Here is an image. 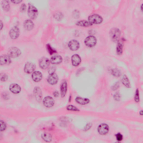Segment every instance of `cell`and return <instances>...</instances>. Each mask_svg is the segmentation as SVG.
<instances>
[{
    "mask_svg": "<svg viewBox=\"0 0 143 143\" xmlns=\"http://www.w3.org/2000/svg\"><path fill=\"white\" fill-rule=\"evenodd\" d=\"M42 137L44 141L50 142L52 141V136L49 133H44L42 135Z\"/></svg>",
    "mask_w": 143,
    "mask_h": 143,
    "instance_id": "25",
    "label": "cell"
},
{
    "mask_svg": "<svg viewBox=\"0 0 143 143\" xmlns=\"http://www.w3.org/2000/svg\"><path fill=\"white\" fill-rule=\"evenodd\" d=\"M33 80L36 82H39L42 79L43 75L42 73L39 71L34 72L32 76Z\"/></svg>",
    "mask_w": 143,
    "mask_h": 143,
    "instance_id": "17",
    "label": "cell"
},
{
    "mask_svg": "<svg viewBox=\"0 0 143 143\" xmlns=\"http://www.w3.org/2000/svg\"><path fill=\"white\" fill-rule=\"evenodd\" d=\"M76 102L81 105H85L90 102V100L87 98H83L78 97L75 98Z\"/></svg>",
    "mask_w": 143,
    "mask_h": 143,
    "instance_id": "20",
    "label": "cell"
},
{
    "mask_svg": "<svg viewBox=\"0 0 143 143\" xmlns=\"http://www.w3.org/2000/svg\"><path fill=\"white\" fill-rule=\"evenodd\" d=\"M110 72L111 74L116 77H119L121 75V72L118 69H111Z\"/></svg>",
    "mask_w": 143,
    "mask_h": 143,
    "instance_id": "27",
    "label": "cell"
},
{
    "mask_svg": "<svg viewBox=\"0 0 143 143\" xmlns=\"http://www.w3.org/2000/svg\"><path fill=\"white\" fill-rule=\"evenodd\" d=\"M66 109L70 111H75V112L79 111V109L77 107L73 105H69L66 107Z\"/></svg>",
    "mask_w": 143,
    "mask_h": 143,
    "instance_id": "29",
    "label": "cell"
},
{
    "mask_svg": "<svg viewBox=\"0 0 143 143\" xmlns=\"http://www.w3.org/2000/svg\"><path fill=\"white\" fill-rule=\"evenodd\" d=\"M63 60L62 57L59 55H56L53 56L51 58L50 62L52 64L57 65L61 63Z\"/></svg>",
    "mask_w": 143,
    "mask_h": 143,
    "instance_id": "16",
    "label": "cell"
},
{
    "mask_svg": "<svg viewBox=\"0 0 143 143\" xmlns=\"http://www.w3.org/2000/svg\"><path fill=\"white\" fill-rule=\"evenodd\" d=\"M22 1H18V0H17V1H12L11 2L12 3H14V4H18V3H20Z\"/></svg>",
    "mask_w": 143,
    "mask_h": 143,
    "instance_id": "39",
    "label": "cell"
},
{
    "mask_svg": "<svg viewBox=\"0 0 143 143\" xmlns=\"http://www.w3.org/2000/svg\"><path fill=\"white\" fill-rule=\"evenodd\" d=\"M36 66L33 63L28 62L25 64L24 71L27 74H31L36 69Z\"/></svg>",
    "mask_w": 143,
    "mask_h": 143,
    "instance_id": "12",
    "label": "cell"
},
{
    "mask_svg": "<svg viewBox=\"0 0 143 143\" xmlns=\"http://www.w3.org/2000/svg\"><path fill=\"white\" fill-rule=\"evenodd\" d=\"M44 106L47 108L53 107L55 104V100L52 97L49 96L46 97L43 100Z\"/></svg>",
    "mask_w": 143,
    "mask_h": 143,
    "instance_id": "8",
    "label": "cell"
},
{
    "mask_svg": "<svg viewBox=\"0 0 143 143\" xmlns=\"http://www.w3.org/2000/svg\"><path fill=\"white\" fill-rule=\"evenodd\" d=\"M54 16L55 18L58 20H61L62 17V14L61 12H58L56 13L55 14Z\"/></svg>",
    "mask_w": 143,
    "mask_h": 143,
    "instance_id": "34",
    "label": "cell"
},
{
    "mask_svg": "<svg viewBox=\"0 0 143 143\" xmlns=\"http://www.w3.org/2000/svg\"><path fill=\"white\" fill-rule=\"evenodd\" d=\"M120 35V31L118 28H113L110 31V35L111 37L114 42H117L118 41Z\"/></svg>",
    "mask_w": 143,
    "mask_h": 143,
    "instance_id": "5",
    "label": "cell"
},
{
    "mask_svg": "<svg viewBox=\"0 0 143 143\" xmlns=\"http://www.w3.org/2000/svg\"><path fill=\"white\" fill-rule=\"evenodd\" d=\"M88 20L92 24H99L102 23L103 19L99 15L93 14L89 16Z\"/></svg>",
    "mask_w": 143,
    "mask_h": 143,
    "instance_id": "2",
    "label": "cell"
},
{
    "mask_svg": "<svg viewBox=\"0 0 143 143\" xmlns=\"http://www.w3.org/2000/svg\"><path fill=\"white\" fill-rule=\"evenodd\" d=\"M3 23L1 20V30L3 27Z\"/></svg>",
    "mask_w": 143,
    "mask_h": 143,
    "instance_id": "41",
    "label": "cell"
},
{
    "mask_svg": "<svg viewBox=\"0 0 143 143\" xmlns=\"http://www.w3.org/2000/svg\"><path fill=\"white\" fill-rule=\"evenodd\" d=\"M20 30L17 26L12 27L9 32V35L11 39H15L18 38L20 35Z\"/></svg>",
    "mask_w": 143,
    "mask_h": 143,
    "instance_id": "11",
    "label": "cell"
},
{
    "mask_svg": "<svg viewBox=\"0 0 143 143\" xmlns=\"http://www.w3.org/2000/svg\"><path fill=\"white\" fill-rule=\"evenodd\" d=\"M46 48L49 53L51 55H52L57 52L56 50L53 49L49 44H47Z\"/></svg>",
    "mask_w": 143,
    "mask_h": 143,
    "instance_id": "28",
    "label": "cell"
},
{
    "mask_svg": "<svg viewBox=\"0 0 143 143\" xmlns=\"http://www.w3.org/2000/svg\"><path fill=\"white\" fill-rule=\"evenodd\" d=\"M68 84L67 81H63L60 85V94L62 98L64 97L67 93L68 91Z\"/></svg>",
    "mask_w": 143,
    "mask_h": 143,
    "instance_id": "10",
    "label": "cell"
},
{
    "mask_svg": "<svg viewBox=\"0 0 143 143\" xmlns=\"http://www.w3.org/2000/svg\"><path fill=\"white\" fill-rule=\"evenodd\" d=\"M116 138L118 141H121L123 139V136L122 135L119 133L117 135Z\"/></svg>",
    "mask_w": 143,
    "mask_h": 143,
    "instance_id": "36",
    "label": "cell"
},
{
    "mask_svg": "<svg viewBox=\"0 0 143 143\" xmlns=\"http://www.w3.org/2000/svg\"><path fill=\"white\" fill-rule=\"evenodd\" d=\"M71 63L72 65L77 67L81 64L82 60L81 57L78 54H74L71 57Z\"/></svg>",
    "mask_w": 143,
    "mask_h": 143,
    "instance_id": "9",
    "label": "cell"
},
{
    "mask_svg": "<svg viewBox=\"0 0 143 143\" xmlns=\"http://www.w3.org/2000/svg\"><path fill=\"white\" fill-rule=\"evenodd\" d=\"M56 68L55 66H52L49 68L48 72L49 75L55 73Z\"/></svg>",
    "mask_w": 143,
    "mask_h": 143,
    "instance_id": "30",
    "label": "cell"
},
{
    "mask_svg": "<svg viewBox=\"0 0 143 143\" xmlns=\"http://www.w3.org/2000/svg\"><path fill=\"white\" fill-rule=\"evenodd\" d=\"M68 45L69 49L74 51L78 50L80 47V43L78 41L75 40L70 41Z\"/></svg>",
    "mask_w": 143,
    "mask_h": 143,
    "instance_id": "6",
    "label": "cell"
},
{
    "mask_svg": "<svg viewBox=\"0 0 143 143\" xmlns=\"http://www.w3.org/2000/svg\"><path fill=\"white\" fill-rule=\"evenodd\" d=\"M59 92L57 91H54L53 93V96L56 98L58 97L59 96Z\"/></svg>",
    "mask_w": 143,
    "mask_h": 143,
    "instance_id": "37",
    "label": "cell"
},
{
    "mask_svg": "<svg viewBox=\"0 0 143 143\" xmlns=\"http://www.w3.org/2000/svg\"><path fill=\"white\" fill-rule=\"evenodd\" d=\"M27 7L26 4L24 3L22 4L20 7V11L21 12H23L26 10Z\"/></svg>",
    "mask_w": 143,
    "mask_h": 143,
    "instance_id": "35",
    "label": "cell"
},
{
    "mask_svg": "<svg viewBox=\"0 0 143 143\" xmlns=\"http://www.w3.org/2000/svg\"><path fill=\"white\" fill-rule=\"evenodd\" d=\"M85 45L89 47H94L97 43V39L96 37L93 36H90L85 38L84 41Z\"/></svg>",
    "mask_w": 143,
    "mask_h": 143,
    "instance_id": "3",
    "label": "cell"
},
{
    "mask_svg": "<svg viewBox=\"0 0 143 143\" xmlns=\"http://www.w3.org/2000/svg\"><path fill=\"white\" fill-rule=\"evenodd\" d=\"M123 46L122 43L119 41L117 43L116 47V52L117 55H120L123 52Z\"/></svg>",
    "mask_w": 143,
    "mask_h": 143,
    "instance_id": "23",
    "label": "cell"
},
{
    "mask_svg": "<svg viewBox=\"0 0 143 143\" xmlns=\"http://www.w3.org/2000/svg\"><path fill=\"white\" fill-rule=\"evenodd\" d=\"M76 25L78 26L83 27H88L91 26L93 25L88 21L82 20L77 22Z\"/></svg>",
    "mask_w": 143,
    "mask_h": 143,
    "instance_id": "22",
    "label": "cell"
},
{
    "mask_svg": "<svg viewBox=\"0 0 143 143\" xmlns=\"http://www.w3.org/2000/svg\"><path fill=\"white\" fill-rule=\"evenodd\" d=\"M2 7L4 10L8 11L10 9V4L8 1H3L1 3Z\"/></svg>",
    "mask_w": 143,
    "mask_h": 143,
    "instance_id": "26",
    "label": "cell"
},
{
    "mask_svg": "<svg viewBox=\"0 0 143 143\" xmlns=\"http://www.w3.org/2000/svg\"><path fill=\"white\" fill-rule=\"evenodd\" d=\"M135 100L136 102H139V91L138 89L136 90L135 95Z\"/></svg>",
    "mask_w": 143,
    "mask_h": 143,
    "instance_id": "32",
    "label": "cell"
},
{
    "mask_svg": "<svg viewBox=\"0 0 143 143\" xmlns=\"http://www.w3.org/2000/svg\"><path fill=\"white\" fill-rule=\"evenodd\" d=\"M21 54V50L16 47H11L8 51V55L12 58H17L20 56Z\"/></svg>",
    "mask_w": 143,
    "mask_h": 143,
    "instance_id": "4",
    "label": "cell"
},
{
    "mask_svg": "<svg viewBox=\"0 0 143 143\" xmlns=\"http://www.w3.org/2000/svg\"><path fill=\"white\" fill-rule=\"evenodd\" d=\"M72 99V96L71 95H70L69 97V102H71V101Z\"/></svg>",
    "mask_w": 143,
    "mask_h": 143,
    "instance_id": "42",
    "label": "cell"
},
{
    "mask_svg": "<svg viewBox=\"0 0 143 143\" xmlns=\"http://www.w3.org/2000/svg\"><path fill=\"white\" fill-rule=\"evenodd\" d=\"M9 89L14 94H18L20 93L21 91V88L20 86L16 84H11Z\"/></svg>",
    "mask_w": 143,
    "mask_h": 143,
    "instance_id": "19",
    "label": "cell"
},
{
    "mask_svg": "<svg viewBox=\"0 0 143 143\" xmlns=\"http://www.w3.org/2000/svg\"><path fill=\"white\" fill-rule=\"evenodd\" d=\"M84 69L83 68H82V69L81 68L79 69L77 71V73H76V74H79V73L80 72H81V71H83Z\"/></svg>",
    "mask_w": 143,
    "mask_h": 143,
    "instance_id": "40",
    "label": "cell"
},
{
    "mask_svg": "<svg viewBox=\"0 0 143 143\" xmlns=\"http://www.w3.org/2000/svg\"><path fill=\"white\" fill-rule=\"evenodd\" d=\"M122 82L123 84L127 88H130L131 87V84L129 79L127 76L124 75L122 79Z\"/></svg>",
    "mask_w": 143,
    "mask_h": 143,
    "instance_id": "24",
    "label": "cell"
},
{
    "mask_svg": "<svg viewBox=\"0 0 143 143\" xmlns=\"http://www.w3.org/2000/svg\"><path fill=\"white\" fill-rule=\"evenodd\" d=\"M33 92L36 100L39 101H41L42 99V93L40 88L39 87L35 88L34 89Z\"/></svg>",
    "mask_w": 143,
    "mask_h": 143,
    "instance_id": "15",
    "label": "cell"
},
{
    "mask_svg": "<svg viewBox=\"0 0 143 143\" xmlns=\"http://www.w3.org/2000/svg\"><path fill=\"white\" fill-rule=\"evenodd\" d=\"M50 62V61L48 58L43 57L39 60L40 67L43 69H46L49 68Z\"/></svg>",
    "mask_w": 143,
    "mask_h": 143,
    "instance_id": "7",
    "label": "cell"
},
{
    "mask_svg": "<svg viewBox=\"0 0 143 143\" xmlns=\"http://www.w3.org/2000/svg\"><path fill=\"white\" fill-rule=\"evenodd\" d=\"M141 7L142 8H141V9H142V6H141Z\"/></svg>",
    "mask_w": 143,
    "mask_h": 143,
    "instance_id": "43",
    "label": "cell"
},
{
    "mask_svg": "<svg viewBox=\"0 0 143 143\" xmlns=\"http://www.w3.org/2000/svg\"><path fill=\"white\" fill-rule=\"evenodd\" d=\"M59 78L58 76L56 73L50 75L47 79L48 83L52 85H54L58 83Z\"/></svg>",
    "mask_w": 143,
    "mask_h": 143,
    "instance_id": "14",
    "label": "cell"
},
{
    "mask_svg": "<svg viewBox=\"0 0 143 143\" xmlns=\"http://www.w3.org/2000/svg\"><path fill=\"white\" fill-rule=\"evenodd\" d=\"M28 17L31 18L34 20L37 17L39 13L37 9L30 3L28 4Z\"/></svg>",
    "mask_w": 143,
    "mask_h": 143,
    "instance_id": "1",
    "label": "cell"
},
{
    "mask_svg": "<svg viewBox=\"0 0 143 143\" xmlns=\"http://www.w3.org/2000/svg\"><path fill=\"white\" fill-rule=\"evenodd\" d=\"M24 25L25 29L30 31L33 29L34 26L33 22L30 20H25L24 23Z\"/></svg>",
    "mask_w": 143,
    "mask_h": 143,
    "instance_id": "21",
    "label": "cell"
},
{
    "mask_svg": "<svg viewBox=\"0 0 143 143\" xmlns=\"http://www.w3.org/2000/svg\"><path fill=\"white\" fill-rule=\"evenodd\" d=\"M1 123V131H5L6 128V124L4 121L2 120H1L0 122Z\"/></svg>",
    "mask_w": 143,
    "mask_h": 143,
    "instance_id": "31",
    "label": "cell"
},
{
    "mask_svg": "<svg viewBox=\"0 0 143 143\" xmlns=\"http://www.w3.org/2000/svg\"><path fill=\"white\" fill-rule=\"evenodd\" d=\"M98 133L100 135H105L107 134L109 131V127L106 124H102L98 127Z\"/></svg>",
    "mask_w": 143,
    "mask_h": 143,
    "instance_id": "13",
    "label": "cell"
},
{
    "mask_svg": "<svg viewBox=\"0 0 143 143\" xmlns=\"http://www.w3.org/2000/svg\"><path fill=\"white\" fill-rule=\"evenodd\" d=\"M11 62V60L8 55H3L1 56L0 63L1 65L9 64Z\"/></svg>",
    "mask_w": 143,
    "mask_h": 143,
    "instance_id": "18",
    "label": "cell"
},
{
    "mask_svg": "<svg viewBox=\"0 0 143 143\" xmlns=\"http://www.w3.org/2000/svg\"><path fill=\"white\" fill-rule=\"evenodd\" d=\"M114 98L116 100H119L120 99V96L119 93H116L114 96Z\"/></svg>",
    "mask_w": 143,
    "mask_h": 143,
    "instance_id": "38",
    "label": "cell"
},
{
    "mask_svg": "<svg viewBox=\"0 0 143 143\" xmlns=\"http://www.w3.org/2000/svg\"><path fill=\"white\" fill-rule=\"evenodd\" d=\"M8 79V76L5 73H2L1 74V81H7Z\"/></svg>",
    "mask_w": 143,
    "mask_h": 143,
    "instance_id": "33",
    "label": "cell"
}]
</instances>
